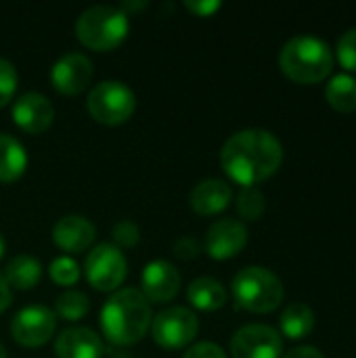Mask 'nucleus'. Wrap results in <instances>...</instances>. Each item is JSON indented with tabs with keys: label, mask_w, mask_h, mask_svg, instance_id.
Returning a JSON list of instances; mask_svg holds the SVG:
<instances>
[{
	"label": "nucleus",
	"mask_w": 356,
	"mask_h": 358,
	"mask_svg": "<svg viewBox=\"0 0 356 358\" xmlns=\"http://www.w3.org/2000/svg\"><path fill=\"white\" fill-rule=\"evenodd\" d=\"M281 71L298 84L323 82L334 69V55L327 42L315 36H294L279 52Z\"/></svg>",
	"instance_id": "3"
},
{
	"label": "nucleus",
	"mask_w": 356,
	"mask_h": 358,
	"mask_svg": "<svg viewBox=\"0 0 356 358\" xmlns=\"http://www.w3.org/2000/svg\"><path fill=\"white\" fill-rule=\"evenodd\" d=\"M57 329V315L52 308L42 304H31L21 308L10 323V336L19 346L40 348L52 340Z\"/></svg>",
	"instance_id": "9"
},
{
	"label": "nucleus",
	"mask_w": 356,
	"mask_h": 358,
	"mask_svg": "<svg viewBox=\"0 0 356 358\" xmlns=\"http://www.w3.org/2000/svg\"><path fill=\"white\" fill-rule=\"evenodd\" d=\"M233 201V189L220 178H206L197 182L189 195V203L199 216H216L229 208Z\"/></svg>",
	"instance_id": "17"
},
{
	"label": "nucleus",
	"mask_w": 356,
	"mask_h": 358,
	"mask_svg": "<svg viewBox=\"0 0 356 358\" xmlns=\"http://www.w3.org/2000/svg\"><path fill=\"white\" fill-rule=\"evenodd\" d=\"M147 6V2H122V10L128 15V10H141V8H145Z\"/></svg>",
	"instance_id": "34"
},
{
	"label": "nucleus",
	"mask_w": 356,
	"mask_h": 358,
	"mask_svg": "<svg viewBox=\"0 0 356 358\" xmlns=\"http://www.w3.org/2000/svg\"><path fill=\"white\" fill-rule=\"evenodd\" d=\"M172 252H174V256L176 258H180V260H193L199 252H201V245H199V241L195 239V237H180L176 243H174V248H172Z\"/></svg>",
	"instance_id": "30"
},
{
	"label": "nucleus",
	"mask_w": 356,
	"mask_h": 358,
	"mask_svg": "<svg viewBox=\"0 0 356 358\" xmlns=\"http://www.w3.org/2000/svg\"><path fill=\"white\" fill-rule=\"evenodd\" d=\"M220 6H222V2H218V0H185V8L199 17H210Z\"/></svg>",
	"instance_id": "31"
},
{
	"label": "nucleus",
	"mask_w": 356,
	"mask_h": 358,
	"mask_svg": "<svg viewBox=\"0 0 356 358\" xmlns=\"http://www.w3.org/2000/svg\"><path fill=\"white\" fill-rule=\"evenodd\" d=\"M86 109L94 122L105 126H120L132 117L136 109V94L128 84L120 80H105L88 92Z\"/></svg>",
	"instance_id": "6"
},
{
	"label": "nucleus",
	"mask_w": 356,
	"mask_h": 358,
	"mask_svg": "<svg viewBox=\"0 0 356 358\" xmlns=\"http://www.w3.org/2000/svg\"><path fill=\"white\" fill-rule=\"evenodd\" d=\"M4 281L8 283L10 289H19V292H27L31 287H36L42 279V264L38 258L29 256V254H17L15 258H10L4 266L2 273Z\"/></svg>",
	"instance_id": "20"
},
{
	"label": "nucleus",
	"mask_w": 356,
	"mask_h": 358,
	"mask_svg": "<svg viewBox=\"0 0 356 358\" xmlns=\"http://www.w3.org/2000/svg\"><path fill=\"white\" fill-rule=\"evenodd\" d=\"M97 239V229L94 224L78 214L63 216L55 222L52 227V241L59 250L69 252V254H80L86 252Z\"/></svg>",
	"instance_id": "15"
},
{
	"label": "nucleus",
	"mask_w": 356,
	"mask_h": 358,
	"mask_svg": "<svg viewBox=\"0 0 356 358\" xmlns=\"http://www.w3.org/2000/svg\"><path fill=\"white\" fill-rule=\"evenodd\" d=\"M92 71V61L84 52H65L50 67V82L61 94L76 96L88 88Z\"/></svg>",
	"instance_id": "11"
},
{
	"label": "nucleus",
	"mask_w": 356,
	"mask_h": 358,
	"mask_svg": "<svg viewBox=\"0 0 356 358\" xmlns=\"http://www.w3.org/2000/svg\"><path fill=\"white\" fill-rule=\"evenodd\" d=\"M231 289L237 306L256 315H269L277 310L285 296L281 279L264 266L241 268L233 277Z\"/></svg>",
	"instance_id": "5"
},
{
	"label": "nucleus",
	"mask_w": 356,
	"mask_h": 358,
	"mask_svg": "<svg viewBox=\"0 0 356 358\" xmlns=\"http://www.w3.org/2000/svg\"><path fill=\"white\" fill-rule=\"evenodd\" d=\"M149 329H151L153 342L159 348L180 350V348H187L195 340L199 331V319L187 306H170L153 317Z\"/></svg>",
	"instance_id": "7"
},
{
	"label": "nucleus",
	"mask_w": 356,
	"mask_h": 358,
	"mask_svg": "<svg viewBox=\"0 0 356 358\" xmlns=\"http://www.w3.org/2000/svg\"><path fill=\"white\" fill-rule=\"evenodd\" d=\"M283 358H325L321 355V350L319 348H315V346H298V348H294V350H290L287 355Z\"/></svg>",
	"instance_id": "32"
},
{
	"label": "nucleus",
	"mask_w": 356,
	"mask_h": 358,
	"mask_svg": "<svg viewBox=\"0 0 356 358\" xmlns=\"http://www.w3.org/2000/svg\"><path fill=\"white\" fill-rule=\"evenodd\" d=\"M0 358H6V350H4V346L0 344Z\"/></svg>",
	"instance_id": "36"
},
{
	"label": "nucleus",
	"mask_w": 356,
	"mask_h": 358,
	"mask_svg": "<svg viewBox=\"0 0 356 358\" xmlns=\"http://www.w3.org/2000/svg\"><path fill=\"white\" fill-rule=\"evenodd\" d=\"M90 308V300L86 294L76 292V289H67L63 292L57 300H55V315L63 321H80Z\"/></svg>",
	"instance_id": "23"
},
{
	"label": "nucleus",
	"mask_w": 356,
	"mask_h": 358,
	"mask_svg": "<svg viewBox=\"0 0 356 358\" xmlns=\"http://www.w3.org/2000/svg\"><path fill=\"white\" fill-rule=\"evenodd\" d=\"M281 164L283 145L273 132L262 128L235 132L220 151V166L225 174L241 187H254L271 178Z\"/></svg>",
	"instance_id": "1"
},
{
	"label": "nucleus",
	"mask_w": 356,
	"mask_h": 358,
	"mask_svg": "<svg viewBox=\"0 0 356 358\" xmlns=\"http://www.w3.org/2000/svg\"><path fill=\"white\" fill-rule=\"evenodd\" d=\"M84 275L97 292H118L120 285L126 281L128 260L118 245L101 243L88 252Z\"/></svg>",
	"instance_id": "8"
},
{
	"label": "nucleus",
	"mask_w": 356,
	"mask_h": 358,
	"mask_svg": "<svg viewBox=\"0 0 356 358\" xmlns=\"http://www.w3.org/2000/svg\"><path fill=\"white\" fill-rule=\"evenodd\" d=\"M57 358H103L105 346L97 331L88 327H69L55 340Z\"/></svg>",
	"instance_id": "16"
},
{
	"label": "nucleus",
	"mask_w": 356,
	"mask_h": 358,
	"mask_svg": "<svg viewBox=\"0 0 356 358\" xmlns=\"http://www.w3.org/2000/svg\"><path fill=\"white\" fill-rule=\"evenodd\" d=\"M113 241L118 248H134L141 241V231L132 220H122L113 227Z\"/></svg>",
	"instance_id": "28"
},
{
	"label": "nucleus",
	"mask_w": 356,
	"mask_h": 358,
	"mask_svg": "<svg viewBox=\"0 0 356 358\" xmlns=\"http://www.w3.org/2000/svg\"><path fill=\"white\" fill-rule=\"evenodd\" d=\"M327 103L340 113H353L356 109V80L348 73H338L325 88Z\"/></svg>",
	"instance_id": "22"
},
{
	"label": "nucleus",
	"mask_w": 356,
	"mask_h": 358,
	"mask_svg": "<svg viewBox=\"0 0 356 358\" xmlns=\"http://www.w3.org/2000/svg\"><path fill=\"white\" fill-rule=\"evenodd\" d=\"M338 59L340 65L348 71H356V27L342 34L338 42Z\"/></svg>",
	"instance_id": "27"
},
{
	"label": "nucleus",
	"mask_w": 356,
	"mask_h": 358,
	"mask_svg": "<svg viewBox=\"0 0 356 358\" xmlns=\"http://www.w3.org/2000/svg\"><path fill=\"white\" fill-rule=\"evenodd\" d=\"M283 340L277 329L269 325H245L235 331L231 340L233 358H281Z\"/></svg>",
	"instance_id": "10"
},
{
	"label": "nucleus",
	"mask_w": 356,
	"mask_h": 358,
	"mask_svg": "<svg viewBox=\"0 0 356 358\" xmlns=\"http://www.w3.org/2000/svg\"><path fill=\"white\" fill-rule=\"evenodd\" d=\"M4 250H6V241H4V235L0 233V258L4 256Z\"/></svg>",
	"instance_id": "35"
},
{
	"label": "nucleus",
	"mask_w": 356,
	"mask_h": 358,
	"mask_svg": "<svg viewBox=\"0 0 356 358\" xmlns=\"http://www.w3.org/2000/svg\"><path fill=\"white\" fill-rule=\"evenodd\" d=\"M130 31V19L120 6L97 4L80 13L76 21L78 40L97 52L118 48Z\"/></svg>",
	"instance_id": "4"
},
{
	"label": "nucleus",
	"mask_w": 356,
	"mask_h": 358,
	"mask_svg": "<svg viewBox=\"0 0 356 358\" xmlns=\"http://www.w3.org/2000/svg\"><path fill=\"white\" fill-rule=\"evenodd\" d=\"M153 321L151 304L136 287H120L101 308V331L115 346L141 342Z\"/></svg>",
	"instance_id": "2"
},
{
	"label": "nucleus",
	"mask_w": 356,
	"mask_h": 358,
	"mask_svg": "<svg viewBox=\"0 0 356 358\" xmlns=\"http://www.w3.org/2000/svg\"><path fill=\"white\" fill-rule=\"evenodd\" d=\"M237 214L243 218V220H250V222H256L262 218L264 210H266V199H264V193L256 187H243L237 195Z\"/></svg>",
	"instance_id": "24"
},
{
	"label": "nucleus",
	"mask_w": 356,
	"mask_h": 358,
	"mask_svg": "<svg viewBox=\"0 0 356 358\" xmlns=\"http://www.w3.org/2000/svg\"><path fill=\"white\" fill-rule=\"evenodd\" d=\"M279 327L287 340H304L315 329V313L304 302H292L281 313Z\"/></svg>",
	"instance_id": "21"
},
{
	"label": "nucleus",
	"mask_w": 356,
	"mask_h": 358,
	"mask_svg": "<svg viewBox=\"0 0 356 358\" xmlns=\"http://www.w3.org/2000/svg\"><path fill=\"white\" fill-rule=\"evenodd\" d=\"M17 84H19V76L15 65L0 57V107H4L8 101L15 99Z\"/></svg>",
	"instance_id": "26"
},
{
	"label": "nucleus",
	"mask_w": 356,
	"mask_h": 358,
	"mask_svg": "<svg viewBox=\"0 0 356 358\" xmlns=\"http://www.w3.org/2000/svg\"><path fill=\"white\" fill-rule=\"evenodd\" d=\"M27 168V151L19 138L0 132V182H17Z\"/></svg>",
	"instance_id": "19"
},
{
	"label": "nucleus",
	"mask_w": 356,
	"mask_h": 358,
	"mask_svg": "<svg viewBox=\"0 0 356 358\" xmlns=\"http://www.w3.org/2000/svg\"><path fill=\"white\" fill-rule=\"evenodd\" d=\"M227 289L225 285L214 277H199L189 283L187 287V300L193 308L204 313L220 310L227 304Z\"/></svg>",
	"instance_id": "18"
},
{
	"label": "nucleus",
	"mask_w": 356,
	"mask_h": 358,
	"mask_svg": "<svg viewBox=\"0 0 356 358\" xmlns=\"http://www.w3.org/2000/svg\"><path fill=\"white\" fill-rule=\"evenodd\" d=\"M48 275H50V279H52L57 285H61V287H71V285H76V283L80 281L82 271H80V266H78V262H76L73 258H69V256H59V258H55V260L50 262Z\"/></svg>",
	"instance_id": "25"
},
{
	"label": "nucleus",
	"mask_w": 356,
	"mask_h": 358,
	"mask_svg": "<svg viewBox=\"0 0 356 358\" xmlns=\"http://www.w3.org/2000/svg\"><path fill=\"white\" fill-rule=\"evenodd\" d=\"M10 302H13V292H10L8 283L4 281V277L0 273V315L6 313V308L10 306Z\"/></svg>",
	"instance_id": "33"
},
{
	"label": "nucleus",
	"mask_w": 356,
	"mask_h": 358,
	"mask_svg": "<svg viewBox=\"0 0 356 358\" xmlns=\"http://www.w3.org/2000/svg\"><path fill=\"white\" fill-rule=\"evenodd\" d=\"M55 107L40 92H23L13 103V122L25 134H42L52 126Z\"/></svg>",
	"instance_id": "13"
},
{
	"label": "nucleus",
	"mask_w": 356,
	"mask_h": 358,
	"mask_svg": "<svg viewBox=\"0 0 356 358\" xmlns=\"http://www.w3.org/2000/svg\"><path fill=\"white\" fill-rule=\"evenodd\" d=\"M183 358H227V355L214 342H199V344L187 348V352L183 355Z\"/></svg>",
	"instance_id": "29"
},
{
	"label": "nucleus",
	"mask_w": 356,
	"mask_h": 358,
	"mask_svg": "<svg viewBox=\"0 0 356 358\" xmlns=\"http://www.w3.org/2000/svg\"><path fill=\"white\" fill-rule=\"evenodd\" d=\"M248 243V229L237 218H220L216 220L204 239V250L214 260H231L235 258Z\"/></svg>",
	"instance_id": "12"
},
{
	"label": "nucleus",
	"mask_w": 356,
	"mask_h": 358,
	"mask_svg": "<svg viewBox=\"0 0 356 358\" xmlns=\"http://www.w3.org/2000/svg\"><path fill=\"white\" fill-rule=\"evenodd\" d=\"M180 292V273L168 260H153L141 275V294L151 304H166Z\"/></svg>",
	"instance_id": "14"
}]
</instances>
